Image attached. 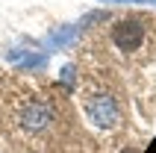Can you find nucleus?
<instances>
[{
	"mask_svg": "<svg viewBox=\"0 0 156 153\" xmlns=\"http://www.w3.org/2000/svg\"><path fill=\"white\" fill-rule=\"evenodd\" d=\"M121 153H139V150H133V147H127V150H121Z\"/></svg>",
	"mask_w": 156,
	"mask_h": 153,
	"instance_id": "20e7f679",
	"label": "nucleus"
},
{
	"mask_svg": "<svg viewBox=\"0 0 156 153\" xmlns=\"http://www.w3.org/2000/svg\"><path fill=\"white\" fill-rule=\"evenodd\" d=\"M112 41L118 50H139L141 41H144V24L139 18H124L112 27Z\"/></svg>",
	"mask_w": 156,
	"mask_h": 153,
	"instance_id": "f03ea898",
	"label": "nucleus"
},
{
	"mask_svg": "<svg viewBox=\"0 0 156 153\" xmlns=\"http://www.w3.org/2000/svg\"><path fill=\"white\" fill-rule=\"evenodd\" d=\"M50 121H53V109L44 106V103H30L21 115V124L27 130H44V127H50Z\"/></svg>",
	"mask_w": 156,
	"mask_h": 153,
	"instance_id": "7ed1b4c3",
	"label": "nucleus"
},
{
	"mask_svg": "<svg viewBox=\"0 0 156 153\" xmlns=\"http://www.w3.org/2000/svg\"><path fill=\"white\" fill-rule=\"evenodd\" d=\"M86 112L88 118H91V124H97V127H115L118 121H121V109H118V103H115V97H109V94H94V97H88L86 100Z\"/></svg>",
	"mask_w": 156,
	"mask_h": 153,
	"instance_id": "f257e3e1",
	"label": "nucleus"
}]
</instances>
